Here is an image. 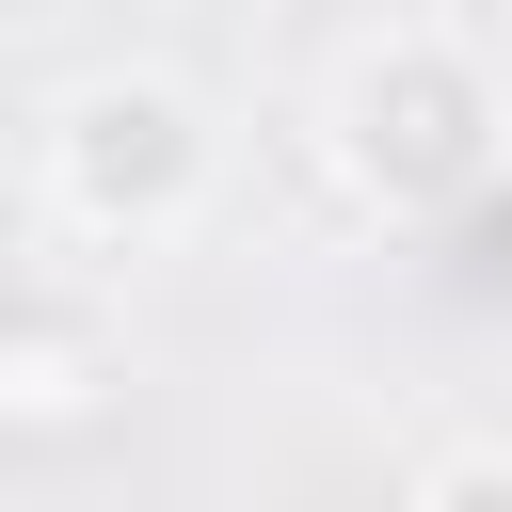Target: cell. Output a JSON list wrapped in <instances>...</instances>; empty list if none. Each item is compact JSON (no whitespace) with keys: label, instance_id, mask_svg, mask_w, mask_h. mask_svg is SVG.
<instances>
[{"label":"cell","instance_id":"1","mask_svg":"<svg viewBox=\"0 0 512 512\" xmlns=\"http://www.w3.org/2000/svg\"><path fill=\"white\" fill-rule=\"evenodd\" d=\"M320 160H336V192H352L368 224H448V208L512 160V96H496V64H480L464 32L384 16V32H352L336 80H320Z\"/></svg>","mask_w":512,"mask_h":512},{"label":"cell","instance_id":"2","mask_svg":"<svg viewBox=\"0 0 512 512\" xmlns=\"http://www.w3.org/2000/svg\"><path fill=\"white\" fill-rule=\"evenodd\" d=\"M32 192H48L64 240L160 256V240H192L208 192H224V112H208L176 64H96V80H64L48 128H32Z\"/></svg>","mask_w":512,"mask_h":512},{"label":"cell","instance_id":"3","mask_svg":"<svg viewBox=\"0 0 512 512\" xmlns=\"http://www.w3.org/2000/svg\"><path fill=\"white\" fill-rule=\"evenodd\" d=\"M112 384H128L112 304H80V288H0V432H96Z\"/></svg>","mask_w":512,"mask_h":512},{"label":"cell","instance_id":"4","mask_svg":"<svg viewBox=\"0 0 512 512\" xmlns=\"http://www.w3.org/2000/svg\"><path fill=\"white\" fill-rule=\"evenodd\" d=\"M400 512H512V448H432Z\"/></svg>","mask_w":512,"mask_h":512},{"label":"cell","instance_id":"5","mask_svg":"<svg viewBox=\"0 0 512 512\" xmlns=\"http://www.w3.org/2000/svg\"><path fill=\"white\" fill-rule=\"evenodd\" d=\"M448 240H464V288H512V160L448 208Z\"/></svg>","mask_w":512,"mask_h":512}]
</instances>
